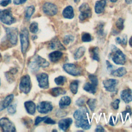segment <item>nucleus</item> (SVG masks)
Returning a JSON list of instances; mask_svg holds the SVG:
<instances>
[{"instance_id": "obj_48", "label": "nucleus", "mask_w": 132, "mask_h": 132, "mask_svg": "<svg viewBox=\"0 0 132 132\" xmlns=\"http://www.w3.org/2000/svg\"><path fill=\"white\" fill-rule=\"evenodd\" d=\"M27 0H13V3L15 5H20L23 4L25 3Z\"/></svg>"}, {"instance_id": "obj_22", "label": "nucleus", "mask_w": 132, "mask_h": 132, "mask_svg": "<svg viewBox=\"0 0 132 132\" xmlns=\"http://www.w3.org/2000/svg\"><path fill=\"white\" fill-rule=\"evenodd\" d=\"M62 14L65 18L69 19H72L74 16L73 8L71 6H67L63 10Z\"/></svg>"}, {"instance_id": "obj_19", "label": "nucleus", "mask_w": 132, "mask_h": 132, "mask_svg": "<svg viewBox=\"0 0 132 132\" xmlns=\"http://www.w3.org/2000/svg\"><path fill=\"white\" fill-rule=\"evenodd\" d=\"M62 55L63 54L61 52L56 51L51 53L48 55V57L51 61L53 62H56L60 60L62 56Z\"/></svg>"}, {"instance_id": "obj_37", "label": "nucleus", "mask_w": 132, "mask_h": 132, "mask_svg": "<svg viewBox=\"0 0 132 132\" xmlns=\"http://www.w3.org/2000/svg\"><path fill=\"white\" fill-rule=\"evenodd\" d=\"M88 77L91 81V83L94 85L97 86L98 85V79L97 77L93 74H89Z\"/></svg>"}, {"instance_id": "obj_16", "label": "nucleus", "mask_w": 132, "mask_h": 132, "mask_svg": "<svg viewBox=\"0 0 132 132\" xmlns=\"http://www.w3.org/2000/svg\"><path fill=\"white\" fill-rule=\"evenodd\" d=\"M50 48L52 50H65V47L62 45L60 41L57 38H54L49 44Z\"/></svg>"}, {"instance_id": "obj_5", "label": "nucleus", "mask_w": 132, "mask_h": 132, "mask_svg": "<svg viewBox=\"0 0 132 132\" xmlns=\"http://www.w3.org/2000/svg\"><path fill=\"white\" fill-rule=\"evenodd\" d=\"M20 90L25 94L29 92L31 89V81L30 76L28 75L23 76L20 80L19 84Z\"/></svg>"}, {"instance_id": "obj_53", "label": "nucleus", "mask_w": 132, "mask_h": 132, "mask_svg": "<svg viewBox=\"0 0 132 132\" xmlns=\"http://www.w3.org/2000/svg\"><path fill=\"white\" fill-rule=\"evenodd\" d=\"M75 3H78L79 2V0H74Z\"/></svg>"}, {"instance_id": "obj_32", "label": "nucleus", "mask_w": 132, "mask_h": 132, "mask_svg": "<svg viewBox=\"0 0 132 132\" xmlns=\"http://www.w3.org/2000/svg\"><path fill=\"white\" fill-rule=\"evenodd\" d=\"M96 102H97L96 100L94 99H94L90 98L87 102V103L89 108L90 109V110L92 111H94V110L96 107Z\"/></svg>"}, {"instance_id": "obj_6", "label": "nucleus", "mask_w": 132, "mask_h": 132, "mask_svg": "<svg viewBox=\"0 0 132 132\" xmlns=\"http://www.w3.org/2000/svg\"><path fill=\"white\" fill-rule=\"evenodd\" d=\"M79 10L80 12V14L79 16V19L80 21H84L91 17V10L88 4H82L79 7Z\"/></svg>"}, {"instance_id": "obj_29", "label": "nucleus", "mask_w": 132, "mask_h": 132, "mask_svg": "<svg viewBox=\"0 0 132 132\" xmlns=\"http://www.w3.org/2000/svg\"><path fill=\"white\" fill-rule=\"evenodd\" d=\"M85 48L83 46L79 47L77 50L76 51L74 55V58L75 60H77L82 57L85 53Z\"/></svg>"}, {"instance_id": "obj_14", "label": "nucleus", "mask_w": 132, "mask_h": 132, "mask_svg": "<svg viewBox=\"0 0 132 132\" xmlns=\"http://www.w3.org/2000/svg\"><path fill=\"white\" fill-rule=\"evenodd\" d=\"M118 81L115 79H108L103 81L104 87L107 91L114 92L116 90V87Z\"/></svg>"}, {"instance_id": "obj_18", "label": "nucleus", "mask_w": 132, "mask_h": 132, "mask_svg": "<svg viewBox=\"0 0 132 132\" xmlns=\"http://www.w3.org/2000/svg\"><path fill=\"white\" fill-rule=\"evenodd\" d=\"M75 126L77 127H80L84 129H89L91 127V124L88 119H83L77 120L75 123Z\"/></svg>"}, {"instance_id": "obj_40", "label": "nucleus", "mask_w": 132, "mask_h": 132, "mask_svg": "<svg viewBox=\"0 0 132 132\" xmlns=\"http://www.w3.org/2000/svg\"><path fill=\"white\" fill-rule=\"evenodd\" d=\"M7 110L9 113H11V114L14 113L16 112V105L12 104V105H10V106H8Z\"/></svg>"}, {"instance_id": "obj_42", "label": "nucleus", "mask_w": 132, "mask_h": 132, "mask_svg": "<svg viewBox=\"0 0 132 132\" xmlns=\"http://www.w3.org/2000/svg\"><path fill=\"white\" fill-rule=\"evenodd\" d=\"M120 100L119 99H116L113 102L111 103L112 107L114 109H118L119 108V105L120 103Z\"/></svg>"}, {"instance_id": "obj_13", "label": "nucleus", "mask_w": 132, "mask_h": 132, "mask_svg": "<svg viewBox=\"0 0 132 132\" xmlns=\"http://www.w3.org/2000/svg\"><path fill=\"white\" fill-rule=\"evenodd\" d=\"M53 109L52 104L47 101H43L39 103L37 106V110L41 113H47Z\"/></svg>"}, {"instance_id": "obj_4", "label": "nucleus", "mask_w": 132, "mask_h": 132, "mask_svg": "<svg viewBox=\"0 0 132 132\" xmlns=\"http://www.w3.org/2000/svg\"><path fill=\"white\" fill-rule=\"evenodd\" d=\"M20 42L21 45L22 52L26 53L29 45V33L28 30L25 28L23 29L20 34Z\"/></svg>"}, {"instance_id": "obj_41", "label": "nucleus", "mask_w": 132, "mask_h": 132, "mask_svg": "<svg viewBox=\"0 0 132 132\" xmlns=\"http://www.w3.org/2000/svg\"><path fill=\"white\" fill-rule=\"evenodd\" d=\"M85 99L82 97L79 98L76 101V104L79 107L83 106L85 105Z\"/></svg>"}, {"instance_id": "obj_20", "label": "nucleus", "mask_w": 132, "mask_h": 132, "mask_svg": "<svg viewBox=\"0 0 132 132\" xmlns=\"http://www.w3.org/2000/svg\"><path fill=\"white\" fill-rule=\"evenodd\" d=\"M106 0H100L97 1L95 5V11L96 13H101L104 10L106 6Z\"/></svg>"}, {"instance_id": "obj_36", "label": "nucleus", "mask_w": 132, "mask_h": 132, "mask_svg": "<svg viewBox=\"0 0 132 132\" xmlns=\"http://www.w3.org/2000/svg\"><path fill=\"white\" fill-rule=\"evenodd\" d=\"M92 37L89 33H84L81 36V40L83 42H90L92 40Z\"/></svg>"}, {"instance_id": "obj_24", "label": "nucleus", "mask_w": 132, "mask_h": 132, "mask_svg": "<svg viewBox=\"0 0 132 132\" xmlns=\"http://www.w3.org/2000/svg\"><path fill=\"white\" fill-rule=\"evenodd\" d=\"M89 53L91 57L95 60L97 61H100V57H99V52L98 48L97 47H91L89 49Z\"/></svg>"}, {"instance_id": "obj_21", "label": "nucleus", "mask_w": 132, "mask_h": 132, "mask_svg": "<svg viewBox=\"0 0 132 132\" xmlns=\"http://www.w3.org/2000/svg\"><path fill=\"white\" fill-rule=\"evenodd\" d=\"M24 106L27 112L30 114H34L36 111V105L32 101H27L25 102Z\"/></svg>"}, {"instance_id": "obj_1", "label": "nucleus", "mask_w": 132, "mask_h": 132, "mask_svg": "<svg viewBox=\"0 0 132 132\" xmlns=\"http://www.w3.org/2000/svg\"><path fill=\"white\" fill-rule=\"evenodd\" d=\"M112 52L110 53L112 61L117 64L123 65L126 61V56L123 53L115 46H112Z\"/></svg>"}, {"instance_id": "obj_12", "label": "nucleus", "mask_w": 132, "mask_h": 132, "mask_svg": "<svg viewBox=\"0 0 132 132\" xmlns=\"http://www.w3.org/2000/svg\"><path fill=\"white\" fill-rule=\"evenodd\" d=\"M7 35L9 41L11 44L15 45L18 41V30L16 28L11 27L6 29Z\"/></svg>"}, {"instance_id": "obj_51", "label": "nucleus", "mask_w": 132, "mask_h": 132, "mask_svg": "<svg viewBox=\"0 0 132 132\" xmlns=\"http://www.w3.org/2000/svg\"><path fill=\"white\" fill-rule=\"evenodd\" d=\"M132 0H125V2L127 3V4H129L131 2Z\"/></svg>"}, {"instance_id": "obj_39", "label": "nucleus", "mask_w": 132, "mask_h": 132, "mask_svg": "<svg viewBox=\"0 0 132 132\" xmlns=\"http://www.w3.org/2000/svg\"><path fill=\"white\" fill-rule=\"evenodd\" d=\"M74 40V37L71 35H67L63 38V42L65 44H68L70 42Z\"/></svg>"}, {"instance_id": "obj_31", "label": "nucleus", "mask_w": 132, "mask_h": 132, "mask_svg": "<svg viewBox=\"0 0 132 132\" xmlns=\"http://www.w3.org/2000/svg\"><path fill=\"white\" fill-rule=\"evenodd\" d=\"M35 11V7L34 6H30L26 8L25 12V18L29 19Z\"/></svg>"}, {"instance_id": "obj_47", "label": "nucleus", "mask_w": 132, "mask_h": 132, "mask_svg": "<svg viewBox=\"0 0 132 132\" xmlns=\"http://www.w3.org/2000/svg\"><path fill=\"white\" fill-rule=\"evenodd\" d=\"M106 64L107 66V69L109 71H111V72L113 70V69H114V67L108 61H106Z\"/></svg>"}, {"instance_id": "obj_46", "label": "nucleus", "mask_w": 132, "mask_h": 132, "mask_svg": "<svg viewBox=\"0 0 132 132\" xmlns=\"http://www.w3.org/2000/svg\"><path fill=\"white\" fill-rule=\"evenodd\" d=\"M116 123H117V119H116V117L111 116L110 117L109 123L111 125H114L116 124Z\"/></svg>"}, {"instance_id": "obj_54", "label": "nucleus", "mask_w": 132, "mask_h": 132, "mask_svg": "<svg viewBox=\"0 0 132 132\" xmlns=\"http://www.w3.org/2000/svg\"><path fill=\"white\" fill-rule=\"evenodd\" d=\"M2 58V56H1V54H0V59Z\"/></svg>"}, {"instance_id": "obj_25", "label": "nucleus", "mask_w": 132, "mask_h": 132, "mask_svg": "<svg viewBox=\"0 0 132 132\" xmlns=\"http://www.w3.org/2000/svg\"><path fill=\"white\" fill-rule=\"evenodd\" d=\"M65 93V90L61 87L54 88L50 90V94L54 96H58L61 94H64Z\"/></svg>"}, {"instance_id": "obj_30", "label": "nucleus", "mask_w": 132, "mask_h": 132, "mask_svg": "<svg viewBox=\"0 0 132 132\" xmlns=\"http://www.w3.org/2000/svg\"><path fill=\"white\" fill-rule=\"evenodd\" d=\"M78 81L77 80H73L72 81L70 85V89L71 92L73 94H76L78 91Z\"/></svg>"}, {"instance_id": "obj_34", "label": "nucleus", "mask_w": 132, "mask_h": 132, "mask_svg": "<svg viewBox=\"0 0 132 132\" xmlns=\"http://www.w3.org/2000/svg\"><path fill=\"white\" fill-rule=\"evenodd\" d=\"M116 41L118 44L125 45L127 43V36L126 35H124L122 39H121L120 37H117L116 39Z\"/></svg>"}, {"instance_id": "obj_23", "label": "nucleus", "mask_w": 132, "mask_h": 132, "mask_svg": "<svg viewBox=\"0 0 132 132\" xmlns=\"http://www.w3.org/2000/svg\"><path fill=\"white\" fill-rule=\"evenodd\" d=\"M71 102V100L69 96H64L61 98L59 101V105L61 108L63 109L67 107L68 106H69Z\"/></svg>"}, {"instance_id": "obj_49", "label": "nucleus", "mask_w": 132, "mask_h": 132, "mask_svg": "<svg viewBox=\"0 0 132 132\" xmlns=\"http://www.w3.org/2000/svg\"><path fill=\"white\" fill-rule=\"evenodd\" d=\"M95 131H104L105 130L102 126L98 125L96 127V128L95 129Z\"/></svg>"}, {"instance_id": "obj_15", "label": "nucleus", "mask_w": 132, "mask_h": 132, "mask_svg": "<svg viewBox=\"0 0 132 132\" xmlns=\"http://www.w3.org/2000/svg\"><path fill=\"white\" fill-rule=\"evenodd\" d=\"M121 97L126 103L132 101V91L130 89H126L121 92Z\"/></svg>"}, {"instance_id": "obj_43", "label": "nucleus", "mask_w": 132, "mask_h": 132, "mask_svg": "<svg viewBox=\"0 0 132 132\" xmlns=\"http://www.w3.org/2000/svg\"><path fill=\"white\" fill-rule=\"evenodd\" d=\"M47 118V117H37L35 120V124L36 125L39 124L41 122L44 121L46 118Z\"/></svg>"}, {"instance_id": "obj_3", "label": "nucleus", "mask_w": 132, "mask_h": 132, "mask_svg": "<svg viewBox=\"0 0 132 132\" xmlns=\"http://www.w3.org/2000/svg\"><path fill=\"white\" fill-rule=\"evenodd\" d=\"M0 20L4 24L7 25H11L15 22L10 8L3 10L0 9Z\"/></svg>"}, {"instance_id": "obj_2", "label": "nucleus", "mask_w": 132, "mask_h": 132, "mask_svg": "<svg viewBox=\"0 0 132 132\" xmlns=\"http://www.w3.org/2000/svg\"><path fill=\"white\" fill-rule=\"evenodd\" d=\"M49 63L42 57L37 56L35 57L29 63V68L31 71H38L40 67L45 68L49 65Z\"/></svg>"}, {"instance_id": "obj_26", "label": "nucleus", "mask_w": 132, "mask_h": 132, "mask_svg": "<svg viewBox=\"0 0 132 132\" xmlns=\"http://www.w3.org/2000/svg\"><path fill=\"white\" fill-rule=\"evenodd\" d=\"M84 89L90 93L94 94L96 92V86L90 82H86L84 85Z\"/></svg>"}, {"instance_id": "obj_45", "label": "nucleus", "mask_w": 132, "mask_h": 132, "mask_svg": "<svg viewBox=\"0 0 132 132\" xmlns=\"http://www.w3.org/2000/svg\"><path fill=\"white\" fill-rule=\"evenodd\" d=\"M44 122L46 124H54L56 123V122L52 120V119L50 118H46L44 120Z\"/></svg>"}, {"instance_id": "obj_7", "label": "nucleus", "mask_w": 132, "mask_h": 132, "mask_svg": "<svg viewBox=\"0 0 132 132\" xmlns=\"http://www.w3.org/2000/svg\"><path fill=\"white\" fill-rule=\"evenodd\" d=\"M0 127L4 131L13 132L15 131L14 124L6 118H3L0 119Z\"/></svg>"}, {"instance_id": "obj_35", "label": "nucleus", "mask_w": 132, "mask_h": 132, "mask_svg": "<svg viewBox=\"0 0 132 132\" xmlns=\"http://www.w3.org/2000/svg\"><path fill=\"white\" fill-rule=\"evenodd\" d=\"M29 30L33 34H36L38 31V23L34 22L30 24L29 26Z\"/></svg>"}, {"instance_id": "obj_8", "label": "nucleus", "mask_w": 132, "mask_h": 132, "mask_svg": "<svg viewBox=\"0 0 132 132\" xmlns=\"http://www.w3.org/2000/svg\"><path fill=\"white\" fill-rule=\"evenodd\" d=\"M63 68L67 73L73 76H78L81 74L80 69L74 64H64L63 66Z\"/></svg>"}, {"instance_id": "obj_44", "label": "nucleus", "mask_w": 132, "mask_h": 132, "mask_svg": "<svg viewBox=\"0 0 132 132\" xmlns=\"http://www.w3.org/2000/svg\"><path fill=\"white\" fill-rule=\"evenodd\" d=\"M11 0H1L0 1V5L5 7L11 3Z\"/></svg>"}, {"instance_id": "obj_10", "label": "nucleus", "mask_w": 132, "mask_h": 132, "mask_svg": "<svg viewBox=\"0 0 132 132\" xmlns=\"http://www.w3.org/2000/svg\"><path fill=\"white\" fill-rule=\"evenodd\" d=\"M89 116V112L86 107H81L79 109L76 110L74 113L73 117L76 120H80L83 119H88Z\"/></svg>"}, {"instance_id": "obj_50", "label": "nucleus", "mask_w": 132, "mask_h": 132, "mask_svg": "<svg viewBox=\"0 0 132 132\" xmlns=\"http://www.w3.org/2000/svg\"><path fill=\"white\" fill-rule=\"evenodd\" d=\"M129 44L130 45V46L132 47V37H130L129 40Z\"/></svg>"}, {"instance_id": "obj_52", "label": "nucleus", "mask_w": 132, "mask_h": 132, "mask_svg": "<svg viewBox=\"0 0 132 132\" xmlns=\"http://www.w3.org/2000/svg\"><path fill=\"white\" fill-rule=\"evenodd\" d=\"M110 1L111 2H113H113H117L118 0H110Z\"/></svg>"}, {"instance_id": "obj_33", "label": "nucleus", "mask_w": 132, "mask_h": 132, "mask_svg": "<svg viewBox=\"0 0 132 132\" xmlns=\"http://www.w3.org/2000/svg\"><path fill=\"white\" fill-rule=\"evenodd\" d=\"M66 80V78L63 76H59L55 79V83L58 86H62L64 85Z\"/></svg>"}, {"instance_id": "obj_11", "label": "nucleus", "mask_w": 132, "mask_h": 132, "mask_svg": "<svg viewBox=\"0 0 132 132\" xmlns=\"http://www.w3.org/2000/svg\"><path fill=\"white\" fill-rule=\"evenodd\" d=\"M43 12L50 16L56 14L58 12V8L56 5L51 3H46L43 6Z\"/></svg>"}, {"instance_id": "obj_55", "label": "nucleus", "mask_w": 132, "mask_h": 132, "mask_svg": "<svg viewBox=\"0 0 132 132\" xmlns=\"http://www.w3.org/2000/svg\"><path fill=\"white\" fill-rule=\"evenodd\" d=\"M0 86H1V79H0Z\"/></svg>"}, {"instance_id": "obj_9", "label": "nucleus", "mask_w": 132, "mask_h": 132, "mask_svg": "<svg viewBox=\"0 0 132 132\" xmlns=\"http://www.w3.org/2000/svg\"><path fill=\"white\" fill-rule=\"evenodd\" d=\"M37 79L39 86L43 89H47L49 87L48 76L46 73H42L37 75Z\"/></svg>"}, {"instance_id": "obj_27", "label": "nucleus", "mask_w": 132, "mask_h": 132, "mask_svg": "<svg viewBox=\"0 0 132 132\" xmlns=\"http://www.w3.org/2000/svg\"><path fill=\"white\" fill-rule=\"evenodd\" d=\"M13 97L14 96L13 94H10L5 98V100H4V101L2 104L1 107H0V111L8 107V106L10 105L11 102L12 101Z\"/></svg>"}, {"instance_id": "obj_28", "label": "nucleus", "mask_w": 132, "mask_h": 132, "mask_svg": "<svg viewBox=\"0 0 132 132\" xmlns=\"http://www.w3.org/2000/svg\"><path fill=\"white\" fill-rule=\"evenodd\" d=\"M126 70L124 67H121L116 70H112L111 72V74L114 76L121 77L126 73Z\"/></svg>"}, {"instance_id": "obj_17", "label": "nucleus", "mask_w": 132, "mask_h": 132, "mask_svg": "<svg viewBox=\"0 0 132 132\" xmlns=\"http://www.w3.org/2000/svg\"><path fill=\"white\" fill-rule=\"evenodd\" d=\"M73 121L71 118H66L60 120L58 122L59 127L63 131L66 130L72 123Z\"/></svg>"}, {"instance_id": "obj_38", "label": "nucleus", "mask_w": 132, "mask_h": 132, "mask_svg": "<svg viewBox=\"0 0 132 132\" xmlns=\"http://www.w3.org/2000/svg\"><path fill=\"white\" fill-rule=\"evenodd\" d=\"M117 27L120 29L122 30L124 28V20L122 18H119L116 23Z\"/></svg>"}]
</instances>
